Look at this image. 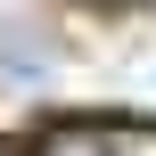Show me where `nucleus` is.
I'll return each mask as SVG.
<instances>
[{
	"label": "nucleus",
	"instance_id": "obj_2",
	"mask_svg": "<svg viewBox=\"0 0 156 156\" xmlns=\"http://www.w3.org/2000/svg\"><path fill=\"white\" fill-rule=\"evenodd\" d=\"M115 156H156V123H132V132L115 140Z\"/></svg>",
	"mask_w": 156,
	"mask_h": 156
},
{
	"label": "nucleus",
	"instance_id": "obj_1",
	"mask_svg": "<svg viewBox=\"0 0 156 156\" xmlns=\"http://www.w3.org/2000/svg\"><path fill=\"white\" fill-rule=\"evenodd\" d=\"M41 156H107V148H99L90 132H49V140H41Z\"/></svg>",
	"mask_w": 156,
	"mask_h": 156
}]
</instances>
